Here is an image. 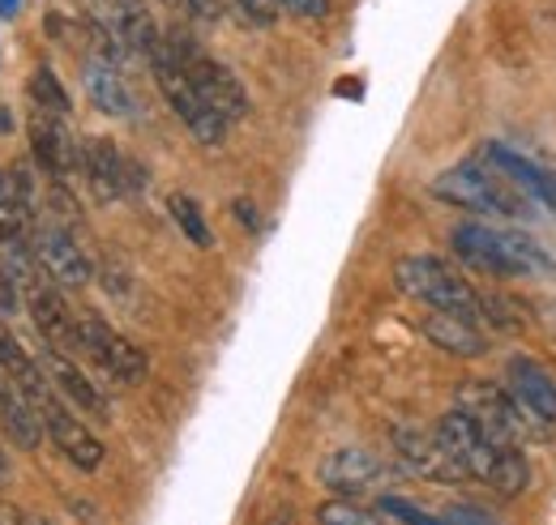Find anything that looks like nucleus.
Here are the masks:
<instances>
[{
	"label": "nucleus",
	"mask_w": 556,
	"mask_h": 525,
	"mask_svg": "<svg viewBox=\"0 0 556 525\" xmlns=\"http://www.w3.org/2000/svg\"><path fill=\"white\" fill-rule=\"evenodd\" d=\"M432 436H437V445L450 453V461H454L467 478H480V483H488V487L501 491V496H518V491L527 487V478H531L527 458H522L514 445H492L458 406L437 419Z\"/></svg>",
	"instance_id": "obj_1"
},
{
	"label": "nucleus",
	"mask_w": 556,
	"mask_h": 525,
	"mask_svg": "<svg viewBox=\"0 0 556 525\" xmlns=\"http://www.w3.org/2000/svg\"><path fill=\"white\" fill-rule=\"evenodd\" d=\"M450 244L458 253V261L488 278H522L531 269H544L548 257L544 248L522 235V231H505V227H488V222H458L450 231Z\"/></svg>",
	"instance_id": "obj_2"
},
{
	"label": "nucleus",
	"mask_w": 556,
	"mask_h": 525,
	"mask_svg": "<svg viewBox=\"0 0 556 525\" xmlns=\"http://www.w3.org/2000/svg\"><path fill=\"white\" fill-rule=\"evenodd\" d=\"M432 197L458 205V209H471V214H488V218H527L522 189L484 163H458V167L441 171L432 180Z\"/></svg>",
	"instance_id": "obj_3"
},
{
	"label": "nucleus",
	"mask_w": 556,
	"mask_h": 525,
	"mask_svg": "<svg viewBox=\"0 0 556 525\" xmlns=\"http://www.w3.org/2000/svg\"><path fill=\"white\" fill-rule=\"evenodd\" d=\"M163 48H167V56L176 65L185 68V77L198 86V94L206 99L227 125L249 116V90H244V81L227 65H218L198 39H189L185 30H167L163 35Z\"/></svg>",
	"instance_id": "obj_4"
},
{
	"label": "nucleus",
	"mask_w": 556,
	"mask_h": 525,
	"mask_svg": "<svg viewBox=\"0 0 556 525\" xmlns=\"http://www.w3.org/2000/svg\"><path fill=\"white\" fill-rule=\"evenodd\" d=\"M394 278L412 299L428 304L432 312H454V317H467V321L484 325L480 321V291L441 257H403Z\"/></svg>",
	"instance_id": "obj_5"
},
{
	"label": "nucleus",
	"mask_w": 556,
	"mask_h": 525,
	"mask_svg": "<svg viewBox=\"0 0 556 525\" xmlns=\"http://www.w3.org/2000/svg\"><path fill=\"white\" fill-rule=\"evenodd\" d=\"M458 410L484 432L492 445H522L527 432L540 427V419L531 410L518 406V397L505 394L501 385H488V381H467L458 385Z\"/></svg>",
	"instance_id": "obj_6"
},
{
	"label": "nucleus",
	"mask_w": 556,
	"mask_h": 525,
	"mask_svg": "<svg viewBox=\"0 0 556 525\" xmlns=\"http://www.w3.org/2000/svg\"><path fill=\"white\" fill-rule=\"evenodd\" d=\"M150 65H154V81H159L163 99H167V103H172V112L185 120V129L193 132L202 145H218V141L227 137V120H223L206 99L198 94V86L185 77V68L167 56V48H163V43H159V52L150 56Z\"/></svg>",
	"instance_id": "obj_7"
},
{
	"label": "nucleus",
	"mask_w": 556,
	"mask_h": 525,
	"mask_svg": "<svg viewBox=\"0 0 556 525\" xmlns=\"http://www.w3.org/2000/svg\"><path fill=\"white\" fill-rule=\"evenodd\" d=\"M77 329H81V355H86L108 381H116V385H138L141 376L150 372L146 350L134 346L129 337H121L112 325H103L99 317L81 312V317H77Z\"/></svg>",
	"instance_id": "obj_8"
},
{
	"label": "nucleus",
	"mask_w": 556,
	"mask_h": 525,
	"mask_svg": "<svg viewBox=\"0 0 556 525\" xmlns=\"http://www.w3.org/2000/svg\"><path fill=\"white\" fill-rule=\"evenodd\" d=\"M30 253H35L39 269L48 273V282L70 286V291H81L90 282V273H94V265L81 253V244L70 235V227H61L56 218L30 227Z\"/></svg>",
	"instance_id": "obj_9"
},
{
	"label": "nucleus",
	"mask_w": 556,
	"mask_h": 525,
	"mask_svg": "<svg viewBox=\"0 0 556 525\" xmlns=\"http://www.w3.org/2000/svg\"><path fill=\"white\" fill-rule=\"evenodd\" d=\"M77 171L86 176L94 201H103V205H108V201H121L125 193H134L141 184L138 163H129L108 137H86V141H81V163H77Z\"/></svg>",
	"instance_id": "obj_10"
},
{
	"label": "nucleus",
	"mask_w": 556,
	"mask_h": 525,
	"mask_svg": "<svg viewBox=\"0 0 556 525\" xmlns=\"http://www.w3.org/2000/svg\"><path fill=\"white\" fill-rule=\"evenodd\" d=\"M30 154L39 163V171L56 184H65L77 163H81V141H73V132L65 129V116L52 112H30Z\"/></svg>",
	"instance_id": "obj_11"
},
{
	"label": "nucleus",
	"mask_w": 556,
	"mask_h": 525,
	"mask_svg": "<svg viewBox=\"0 0 556 525\" xmlns=\"http://www.w3.org/2000/svg\"><path fill=\"white\" fill-rule=\"evenodd\" d=\"M317 478H321V487H330L334 496H343V500H359V496L377 491V487L390 478V470H386V461L377 458V453H368V449H355V445H351V449H339V453L321 458Z\"/></svg>",
	"instance_id": "obj_12"
},
{
	"label": "nucleus",
	"mask_w": 556,
	"mask_h": 525,
	"mask_svg": "<svg viewBox=\"0 0 556 525\" xmlns=\"http://www.w3.org/2000/svg\"><path fill=\"white\" fill-rule=\"evenodd\" d=\"M26 304H30V317H35V329L43 337L48 350H61V355H81V329H77V312L61 299L56 282H35L26 291Z\"/></svg>",
	"instance_id": "obj_13"
},
{
	"label": "nucleus",
	"mask_w": 556,
	"mask_h": 525,
	"mask_svg": "<svg viewBox=\"0 0 556 525\" xmlns=\"http://www.w3.org/2000/svg\"><path fill=\"white\" fill-rule=\"evenodd\" d=\"M39 419H43V427H48V436H52V445L65 453V458L77 465V470H99V461H103V445H99V436L77 419L70 414L65 406H61V397L56 401H48L43 410H39Z\"/></svg>",
	"instance_id": "obj_14"
},
{
	"label": "nucleus",
	"mask_w": 556,
	"mask_h": 525,
	"mask_svg": "<svg viewBox=\"0 0 556 525\" xmlns=\"http://www.w3.org/2000/svg\"><path fill=\"white\" fill-rule=\"evenodd\" d=\"M505 385L518 397L522 410H531L540 423H556V381L527 355L505 359Z\"/></svg>",
	"instance_id": "obj_15"
},
{
	"label": "nucleus",
	"mask_w": 556,
	"mask_h": 525,
	"mask_svg": "<svg viewBox=\"0 0 556 525\" xmlns=\"http://www.w3.org/2000/svg\"><path fill=\"white\" fill-rule=\"evenodd\" d=\"M394 449L403 465L412 474H424V478H437V483H463L467 474L450 461V453L437 445L432 432H419V427H394Z\"/></svg>",
	"instance_id": "obj_16"
},
{
	"label": "nucleus",
	"mask_w": 556,
	"mask_h": 525,
	"mask_svg": "<svg viewBox=\"0 0 556 525\" xmlns=\"http://www.w3.org/2000/svg\"><path fill=\"white\" fill-rule=\"evenodd\" d=\"M81 86L90 103L108 116H134V90L125 81V68L99 56H81Z\"/></svg>",
	"instance_id": "obj_17"
},
{
	"label": "nucleus",
	"mask_w": 556,
	"mask_h": 525,
	"mask_svg": "<svg viewBox=\"0 0 556 525\" xmlns=\"http://www.w3.org/2000/svg\"><path fill=\"white\" fill-rule=\"evenodd\" d=\"M484 158H488V167H496V171H501L509 184H518L522 193L540 197L544 205H556V176H553V171H544V167H535V163H531L527 154H518L514 145L488 141Z\"/></svg>",
	"instance_id": "obj_18"
},
{
	"label": "nucleus",
	"mask_w": 556,
	"mask_h": 525,
	"mask_svg": "<svg viewBox=\"0 0 556 525\" xmlns=\"http://www.w3.org/2000/svg\"><path fill=\"white\" fill-rule=\"evenodd\" d=\"M424 337L458 359H480L488 355V333L467 317H454V312H428L424 317Z\"/></svg>",
	"instance_id": "obj_19"
},
{
	"label": "nucleus",
	"mask_w": 556,
	"mask_h": 525,
	"mask_svg": "<svg viewBox=\"0 0 556 525\" xmlns=\"http://www.w3.org/2000/svg\"><path fill=\"white\" fill-rule=\"evenodd\" d=\"M43 372L52 376V385L70 397L77 410H86L94 419H108V397L94 389L90 376H81V368L73 363V355H61V350H48L43 346Z\"/></svg>",
	"instance_id": "obj_20"
},
{
	"label": "nucleus",
	"mask_w": 556,
	"mask_h": 525,
	"mask_svg": "<svg viewBox=\"0 0 556 525\" xmlns=\"http://www.w3.org/2000/svg\"><path fill=\"white\" fill-rule=\"evenodd\" d=\"M0 427H4V436H9L17 449H39L43 419H39V410L22 397V389L9 385V381H4V389H0Z\"/></svg>",
	"instance_id": "obj_21"
},
{
	"label": "nucleus",
	"mask_w": 556,
	"mask_h": 525,
	"mask_svg": "<svg viewBox=\"0 0 556 525\" xmlns=\"http://www.w3.org/2000/svg\"><path fill=\"white\" fill-rule=\"evenodd\" d=\"M30 103L39 107V112H52V116H70V94H65V86H61V77L52 73V68L43 65V68H35L30 73Z\"/></svg>",
	"instance_id": "obj_22"
},
{
	"label": "nucleus",
	"mask_w": 556,
	"mask_h": 525,
	"mask_svg": "<svg viewBox=\"0 0 556 525\" xmlns=\"http://www.w3.org/2000/svg\"><path fill=\"white\" fill-rule=\"evenodd\" d=\"M167 209H172V218L180 222V231H185V240H193L198 248H210L214 244V235H210V222L206 214H202V205L193 197H185V193H172L167 201Z\"/></svg>",
	"instance_id": "obj_23"
},
{
	"label": "nucleus",
	"mask_w": 556,
	"mask_h": 525,
	"mask_svg": "<svg viewBox=\"0 0 556 525\" xmlns=\"http://www.w3.org/2000/svg\"><path fill=\"white\" fill-rule=\"evenodd\" d=\"M317 525H386V522H381V513H372V509H364V504L339 496V500H326L317 509Z\"/></svg>",
	"instance_id": "obj_24"
},
{
	"label": "nucleus",
	"mask_w": 556,
	"mask_h": 525,
	"mask_svg": "<svg viewBox=\"0 0 556 525\" xmlns=\"http://www.w3.org/2000/svg\"><path fill=\"white\" fill-rule=\"evenodd\" d=\"M30 240V201L4 197L0 201V244H22Z\"/></svg>",
	"instance_id": "obj_25"
},
{
	"label": "nucleus",
	"mask_w": 556,
	"mask_h": 525,
	"mask_svg": "<svg viewBox=\"0 0 556 525\" xmlns=\"http://www.w3.org/2000/svg\"><path fill=\"white\" fill-rule=\"evenodd\" d=\"M377 509H381V513H390L394 522H403V525H445L441 517L424 513L419 504H412V500H403V496H381V500H377Z\"/></svg>",
	"instance_id": "obj_26"
},
{
	"label": "nucleus",
	"mask_w": 556,
	"mask_h": 525,
	"mask_svg": "<svg viewBox=\"0 0 556 525\" xmlns=\"http://www.w3.org/2000/svg\"><path fill=\"white\" fill-rule=\"evenodd\" d=\"M231 4L240 9L244 22H253V26H275V17H278L275 0H231Z\"/></svg>",
	"instance_id": "obj_27"
},
{
	"label": "nucleus",
	"mask_w": 556,
	"mask_h": 525,
	"mask_svg": "<svg viewBox=\"0 0 556 525\" xmlns=\"http://www.w3.org/2000/svg\"><path fill=\"white\" fill-rule=\"evenodd\" d=\"M445 525H501L492 513H484V509H476V504H454V509H445V517H441Z\"/></svg>",
	"instance_id": "obj_28"
},
{
	"label": "nucleus",
	"mask_w": 556,
	"mask_h": 525,
	"mask_svg": "<svg viewBox=\"0 0 556 525\" xmlns=\"http://www.w3.org/2000/svg\"><path fill=\"white\" fill-rule=\"evenodd\" d=\"M17 299H22V286L9 278V269H4V261H0V317L17 312Z\"/></svg>",
	"instance_id": "obj_29"
},
{
	"label": "nucleus",
	"mask_w": 556,
	"mask_h": 525,
	"mask_svg": "<svg viewBox=\"0 0 556 525\" xmlns=\"http://www.w3.org/2000/svg\"><path fill=\"white\" fill-rule=\"evenodd\" d=\"M275 4L295 13V17H326L330 13V0H275Z\"/></svg>",
	"instance_id": "obj_30"
},
{
	"label": "nucleus",
	"mask_w": 556,
	"mask_h": 525,
	"mask_svg": "<svg viewBox=\"0 0 556 525\" xmlns=\"http://www.w3.org/2000/svg\"><path fill=\"white\" fill-rule=\"evenodd\" d=\"M236 214H240V222H244L249 231H257V209H253V201H236Z\"/></svg>",
	"instance_id": "obj_31"
},
{
	"label": "nucleus",
	"mask_w": 556,
	"mask_h": 525,
	"mask_svg": "<svg viewBox=\"0 0 556 525\" xmlns=\"http://www.w3.org/2000/svg\"><path fill=\"white\" fill-rule=\"evenodd\" d=\"M22 9V0H0V17H13Z\"/></svg>",
	"instance_id": "obj_32"
},
{
	"label": "nucleus",
	"mask_w": 556,
	"mask_h": 525,
	"mask_svg": "<svg viewBox=\"0 0 556 525\" xmlns=\"http://www.w3.org/2000/svg\"><path fill=\"white\" fill-rule=\"evenodd\" d=\"M17 525H52L48 517H35V513H17Z\"/></svg>",
	"instance_id": "obj_33"
},
{
	"label": "nucleus",
	"mask_w": 556,
	"mask_h": 525,
	"mask_svg": "<svg viewBox=\"0 0 556 525\" xmlns=\"http://www.w3.org/2000/svg\"><path fill=\"white\" fill-rule=\"evenodd\" d=\"M9 483V458H4V449H0V487Z\"/></svg>",
	"instance_id": "obj_34"
},
{
	"label": "nucleus",
	"mask_w": 556,
	"mask_h": 525,
	"mask_svg": "<svg viewBox=\"0 0 556 525\" xmlns=\"http://www.w3.org/2000/svg\"><path fill=\"white\" fill-rule=\"evenodd\" d=\"M9 129V112H0V132Z\"/></svg>",
	"instance_id": "obj_35"
}]
</instances>
